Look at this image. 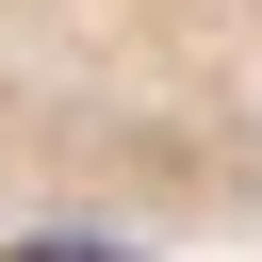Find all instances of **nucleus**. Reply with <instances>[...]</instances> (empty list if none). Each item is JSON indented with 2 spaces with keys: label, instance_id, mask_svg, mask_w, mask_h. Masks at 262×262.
<instances>
[{
  "label": "nucleus",
  "instance_id": "nucleus-1",
  "mask_svg": "<svg viewBox=\"0 0 262 262\" xmlns=\"http://www.w3.org/2000/svg\"><path fill=\"white\" fill-rule=\"evenodd\" d=\"M0 213L131 246L246 229L262 0H0Z\"/></svg>",
  "mask_w": 262,
  "mask_h": 262
}]
</instances>
